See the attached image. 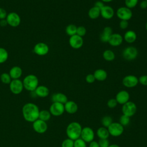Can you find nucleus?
Masks as SVG:
<instances>
[{
	"label": "nucleus",
	"instance_id": "nucleus-1",
	"mask_svg": "<svg viewBox=\"0 0 147 147\" xmlns=\"http://www.w3.org/2000/svg\"><path fill=\"white\" fill-rule=\"evenodd\" d=\"M39 113L38 107L33 103H27L23 106L22 109L23 117L29 122H33L38 119Z\"/></svg>",
	"mask_w": 147,
	"mask_h": 147
},
{
	"label": "nucleus",
	"instance_id": "nucleus-2",
	"mask_svg": "<svg viewBox=\"0 0 147 147\" xmlns=\"http://www.w3.org/2000/svg\"><path fill=\"white\" fill-rule=\"evenodd\" d=\"M82 130V127L79 122H72L67 127L66 134L68 138L74 141L80 137Z\"/></svg>",
	"mask_w": 147,
	"mask_h": 147
},
{
	"label": "nucleus",
	"instance_id": "nucleus-3",
	"mask_svg": "<svg viewBox=\"0 0 147 147\" xmlns=\"http://www.w3.org/2000/svg\"><path fill=\"white\" fill-rule=\"evenodd\" d=\"M22 83L25 90L33 92L38 86V79L35 75L29 74L24 78Z\"/></svg>",
	"mask_w": 147,
	"mask_h": 147
},
{
	"label": "nucleus",
	"instance_id": "nucleus-4",
	"mask_svg": "<svg viewBox=\"0 0 147 147\" xmlns=\"http://www.w3.org/2000/svg\"><path fill=\"white\" fill-rule=\"evenodd\" d=\"M138 52L137 49L133 46L126 47L122 52V56L126 60H133L136 59L138 56Z\"/></svg>",
	"mask_w": 147,
	"mask_h": 147
},
{
	"label": "nucleus",
	"instance_id": "nucleus-5",
	"mask_svg": "<svg viewBox=\"0 0 147 147\" xmlns=\"http://www.w3.org/2000/svg\"><path fill=\"white\" fill-rule=\"evenodd\" d=\"M137 111V106L135 103L131 101H128L123 104L122 107V111L123 115L131 117L133 116Z\"/></svg>",
	"mask_w": 147,
	"mask_h": 147
},
{
	"label": "nucleus",
	"instance_id": "nucleus-6",
	"mask_svg": "<svg viewBox=\"0 0 147 147\" xmlns=\"http://www.w3.org/2000/svg\"><path fill=\"white\" fill-rule=\"evenodd\" d=\"M117 16L121 20L129 21L133 16V13L131 10L126 6H122L119 7L116 11Z\"/></svg>",
	"mask_w": 147,
	"mask_h": 147
},
{
	"label": "nucleus",
	"instance_id": "nucleus-7",
	"mask_svg": "<svg viewBox=\"0 0 147 147\" xmlns=\"http://www.w3.org/2000/svg\"><path fill=\"white\" fill-rule=\"evenodd\" d=\"M109 134L113 137H119L123 132V126L119 122H112L107 127Z\"/></svg>",
	"mask_w": 147,
	"mask_h": 147
},
{
	"label": "nucleus",
	"instance_id": "nucleus-8",
	"mask_svg": "<svg viewBox=\"0 0 147 147\" xmlns=\"http://www.w3.org/2000/svg\"><path fill=\"white\" fill-rule=\"evenodd\" d=\"M9 88L11 92L16 95L21 94L24 88L22 81L20 79H12L9 84Z\"/></svg>",
	"mask_w": 147,
	"mask_h": 147
},
{
	"label": "nucleus",
	"instance_id": "nucleus-9",
	"mask_svg": "<svg viewBox=\"0 0 147 147\" xmlns=\"http://www.w3.org/2000/svg\"><path fill=\"white\" fill-rule=\"evenodd\" d=\"M7 24L11 27H17L21 23V18L16 12H10L7 14L6 18Z\"/></svg>",
	"mask_w": 147,
	"mask_h": 147
},
{
	"label": "nucleus",
	"instance_id": "nucleus-10",
	"mask_svg": "<svg viewBox=\"0 0 147 147\" xmlns=\"http://www.w3.org/2000/svg\"><path fill=\"white\" fill-rule=\"evenodd\" d=\"M49 111L51 113V115L53 116H55V117L60 116L65 111L64 105V104H62L60 103L53 102L52 105L50 106Z\"/></svg>",
	"mask_w": 147,
	"mask_h": 147
},
{
	"label": "nucleus",
	"instance_id": "nucleus-11",
	"mask_svg": "<svg viewBox=\"0 0 147 147\" xmlns=\"http://www.w3.org/2000/svg\"><path fill=\"white\" fill-rule=\"evenodd\" d=\"M94 131L92 128L88 126L82 128L80 138L86 142H91L92 141L94 140Z\"/></svg>",
	"mask_w": 147,
	"mask_h": 147
},
{
	"label": "nucleus",
	"instance_id": "nucleus-12",
	"mask_svg": "<svg viewBox=\"0 0 147 147\" xmlns=\"http://www.w3.org/2000/svg\"><path fill=\"white\" fill-rule=\"evenodd\" d=\"M138 83V78L133 75H128L125 76L122 79L123 85L127 88H133L136 87Z\"/></svg>",
	"mask_w": 147,
	"mask_h": 147
},
{
	"label": "nucleus",
	"instance_id": "nucleus-13",
	"mask_svg": "<svg viewBox=\"0 0 147 147\" xmlns=\"http://www.w3.org/2000/svg\"><path fill=\"white\" fill-rule=\"evenodd\" d=\"M32 127L34 130L39 134H42L46 132L48 129V125L47 122L37 119L33 122Z\"/></svg>",
	"mask_w": 147,
	"mask_h": 147
},
{
	"label": "nucleus",
	"instance_id": "nucleus-14",
	"mask_svg": "<svg viewBox=\"0 0 147 147\" xmlns=\"http://www.w3.org/2000/svg\"><path fill=\"white\" fill-rule=\"evenodd\" d=\"M49 50L48 45L46 43L42 42L37 43L33 48L34 53L38 56H45L47 55L49 52Z\"/></svg>",
	"mask_w": 147,
	"mask_h": 147
},
{
	"label": "nucleus",
	"instance_id": "nucleus-15",
	"mask_svg": "<svg viewBox=\"0 0 147 147\" xmlns=\"http://www.w3.org/2000/svg\"><path fill=\"white\" fill-rule=\"evenodd\" d=\"M69 44L71 48L75 49H78L80 48L83 45V37L77 34L72 36L69 37Z\"/></svg>",
	"mask_w": 147,
	"mask_h": 147
},
{
	"label": "nucleus",
	"instance_id": "nucleus-16",
	"mask_svg": "<svg viewBox=\"0 0 147 147\" xmlns=\"http://www.w3.org/2000/svg\"><path fill=\"white\" fill-rule=\"evenodd\" d=\"M114 9L109 5H105L100 9V16L102 18L106 20H110L114 17Z\"/></svg>",
	"mask_w": 147,
	"mask_h": 147
},
{
	"label": "nucleus",
	"instance_id": "nucleus-17",
	"mask_svg": "<svg viewBox=\"0 0 147 147\" xmlns=\"http://www.w3.org/2000/svg\"><path fill=\"white\" fill-rule=\"evenodd\" d=\"M123 40V37L119 33H113L109 38L108 43L113 47H118L121 45Z\"/></svg>",
	"mask_w": 147,
	"mask_h": 147
},
{
	"label": "nucleus",
	"instance_id": "nucleus-18",
	"mask_svg": "<svg viewBox=\"0 0 147 147\" xmlns=\"http://www.w3.org/2000/svg\"><path fill=\"white\" fill-rule=\"evenodd\" d=\"M115 98L118 103L123 105L129 101L130 95L127 91L125 90H121L117 94Z\"/></svg>",
	"mask_w": 147,
	"mask_h": 147
},
{
	"label": "nucleus",
	"instance_id": "nucleus-19",
	"mask_svg": "<svg viewBox=\"0 0 147 147\" xmlns=\"http://www.w3.org/2000/svg\"><path fill=\"white\" fill-rule=\"evenodd\" d=\"M33 92L36 96L40 98H45L48 96L49 94V90L47 87L44 85H41L38 86Z\"/></svg>",
	"mask_w": 147,
	"mask_h": 147
},
{
	"label": "nucleus",
	"instance_id": "nucleus-20",
	"mask_svg": "<svg viewBox=\"0 0 147 147\" xmlns=\"http://www.w3.org/2000/svg\"><path fill=\"white\" fill-rule=\"evenodd\" d=\"M64 110L68 114H74L78 109V105L73 100H68L64 105Z\"/></svg>",
	"mask_w": 147,
	"mask_h": 147
},
{
	"label": "nucleus",
	"instance_id": "nucleus-21",
	"mask_svg": "<svg viewBox=\"0 0 147 147\" xmlns=\"http://www.w3.org/2000/svg\"><path fill=\"white\" fill-rule=\"evenodd\" d=\"M9 74L12 79H18L22 75V69L20 67L13 66L10 69Z\"/></svg>",
	"mask_w": 147,
	"mask_h": 147
},
{
	"label": "nucleus",
	"instance_id": "nucleus-22",
	"mask_svg": "<svg viewBox=\"0 0 147 147\" xmlns=\"http://www.w3.org/2000/svg\"><path fill=\"white\" fill-rule=\"evenodd\" d=\"M52 100L53 102H58L64 105L68 101V98L64 94L57 92L52 95Z\"/></svg>",
	"mask_w": 147,
	"mask_h": 147
},
{
	"label": "nucleus",
	"instance_id": "nucleus-23",
	"mask_svg": "<svg viewBox=\"0 0 147 147\" xmlns=\"http://www.w3.org/2000/svg\"><path fill=\"white\" fill-rule=\"evenodd\" d=\"M113 33V29L110 26L105 27L100 36V41L103 42H108L109 38Z\"/></svg>",
	"mask_w": 147,
	"mask_h": 147
},
{
	"label": "nucleus",
	"instance_id": "nucleus-24",
	"mask_svg": "<svg viewBox=\"0 0 147 147\" xmlns=\"http://www.w3.org/2000/svg\"><path fill=\"white\" fill-rule=\"evenodd\" d=\"M123 38L126 42L131 44L134 42L136 40L137 34L133 30H127L125 33Z\"/></svg>",
	"mask_w": 147,
	"mask_h": 147
},
{
	"label": "nucleus",
	"instance_id": "nucleus-25",
	"mask_svg": "<svg viewBox=\"0 0 147 147\" xmlns=\"http://www.w3.org/2000/svg\"><path fill=\"white\" fill-rule=\"evenodd\" d=\"M95 80L102 82L105 80L107 78V73L103 69H97L93 74Z\"/></svg>",
	"mask_w": 147,
	"mask_h": 147
},
{
	"label": "nucleus",
	"instance_id": "nucleus-26",
	"mask_svg": "<svg viewBox=\"0 0 147 147\" xmlns=\"http://www.w3.org/2000/svg\"><path fill=\"white\" fill-rule=\"evenodd\" d=\"M100 16V10L95 7L93 6L91 7L88 11V16L92 20H95Z\"/></svg>",
	"mask_w": 147,
	"mask_h": 147
},
{
	"label": "nucleus",
	"instance_id": "nucleus-27",
	"mask_svg": "<svg viewBox=\"0 0 147 147\" xmlns=\"http://www.w3.org/2000/svg\"><path fill=\"white\" fill-rule=\"evenodd\" d=\"M96 135L99 139H108L110 134L107 128L103 126L100 127L96 130Z\"/></svg>",
	"mask_w": 147,
	"mask_h": 147
},
{
	"label": "nucleus",
	"instance_id": "nucleus-28",
	"mask_svg": "<svg viewBox=\"0 0 147 147\" xmlns=\"http://www.w3.org/2000/svg\"><path fill=\"white\" fill-rule=\"evenodd\" d=\"M103 59L107 61H111L115 59V55L114 52L110 49H107L105 50L103 52Z\"/></svg>",
	"mask_w": 147,
	"mask_h": 147
},
{
	"label": "nucleus",
	"instance_id": "nucleus-29",
	"mask_svg": "<svg viewBox=\"0 0 147 147\" xmlns=\"http://www.w3.org/2000/svg\"><path fill=\"white\" fill-rule=\"evenodd\" d=\"M51 117V114L49 112V111L47 110H42L40 111L38 119L42 121H44L45 122H47L50 119Z\"/></svg>",
	"mask_w": 147,
	"mask_h": 147
},
{
	"label": "nucleus",
	"instance_id": "nucleus-30",
	"mask_svg": "<svg viewBox=\"0 0 147 147\" xmlns=\"http://www.w3.org/2000/svg\"><path fill=\"white\" fill-rule=\"evenodd\" d=\"M77 26L74 24H69L65 28V33L69 37L76 34Z\"/></svg>",
	"mask_w": 147,
	"mask_h": 147
},
{
	"label": "nucleus",
	"instance_id": "nucleus-31",
	"mask_svg": "<svg viewBox=\"0 0 147 147\" xmlns=\"http://www.w3.org/2000/svg\"><path fill=\"white\" fill-rule=\"evenodd\" d=\"M9 53L6 49L0 47V64L4 63L8 59Z\"/></svg>",
	"mask_w": 147,
	"mask_h": 147
},
{
	"label": "nucleus",
	"instance_id": "nucleus-32",
	"mask_svg": "<svg viewBox=\"0 0 147 147\" xmlns=\"http://www.w3.org/2000/svg\"><path fill=\"white\" fill-rule=\"evenodd\" d=\"M0 79L1 81L3 83L6 84H9L11 82L12 79L11 78L10 75L9 73L4 72L2 73L0 76Z\"/></svg>",
	"mask_w": 147,
	"mask_h": 147
},
{
	"label": "nucleus",
	"instance_id": "nucleus-33",
	"mask_svg": "<svg viewBox=\"0 0 147 147\" xmlns=\"http://www.w3.org/2000/svg\"><path fill=\"white\" fill-rule=\"evenodd\" d=\"M113 122V119L110 116L106 115L103 117L101 119V123L103 127L107 128Z\"/></svg>",
	"mask_w": 147,
	"mask_h": 147
},
{
	"label": "nucleus",
	"instance_id": "nucleus-34",
	"mask_svg": "<svg viewBox=\"0 0 147 147\" xmlns=\"http://www.w3.org/2000/svg\"><path fill=\"white\" fill-rule=\"evenodd\" d=\"M130 118L129 117H127L125 115H122L119 118V123L121 124L123 127L125 126H127L130 123Z\"/></svg>",
	"mask_w": 147,
	"mask_h": 147
},
{
	"label": "nucleus",
	"instance_id": "nucleus-35",
	"mask_svg": "<svg viewBox=\"0 0 147 147\" xmlns=\"http://www.w3.org/2000/svg\"><path fill=\"white\" fill-rule=\"evenodd\" d=\"M138 3V0H125V6L131 9L135 7Z\"/></svg>",
	"mask_w": 147,
	"mask_h": 147
},
{
	"label": "nucleus",
	"instance_id": "nucleus-36",
	"mask_svg": "<svg viewBox=\"0 0 147 147\" xmlns=\"http://www.w3.org/2000/svg\"><path fill=\"white\" fill-rule=\"evenodd\" d=\"M74 147H87L86 142L81 138H79L74 140Z\"/></svg>",
	"mask_w": 147,
	"mask_h": 147
},
{
	"label": "nucleus",
	"instance_id": "nucleus-37",
	"mask_svg": "<svg viewBox=\"0 0 147 147\" xmlns=\"http://www.w3.org/2000/svg\"><path fill=\"white\" fill-rule=\"evenodd\" d=\"M74 141L70 138L65 139L62 142L61 147H74Z\"/></svg>",
	"mask_w": 147,
	"mask_h": 147
},
{
	"label": "nucleus",
	"instance_id": "nucleus-38",
	"mask_svg": "<svg viewBox=\"0 0 147 147\" xmlns=\"http://www.w3.org/2000/svg\"><path fill=\"white\" fill-rule=\"evenodd\" d=\"M86 34V29L83 26H79L77 27L76 34L83 37Z\"/></svg>",
	"mask_w": 147,
	"mask_h": 147
},
{
	"label": "nucleus",
	"instance_id": "nucleus-39",
	"mask_svg": "<svg viewBox=\"0 0 147 147\" xmlns=\"http://www.w3.org/2000/svg\"><path fill=\"white\" fill-rule=\"evenodd\" d=\"M117 102L115 99V98H111L107 102V106L110 108V109H113L114 107H115L117 106Z\"/></svg>",
	"mask_w": 147,
	"mask_h": 147
},
{
	"label": "nucleus",
	"instance_id": "nucleus-40",
	"mask_svg": "<svg viewBox=\"0 0 147 147\" xmlns=\"http://www.w3.org/2000/svg\"><path fill=\"white\" fill-rule=\"evenodd\" d=\"M99 145V147H109L110 145L109 141L108 139H99L98 142Z\"/></svg>",
	"mask_w": 147,
	"mask_h": 147
},
{
	"label": "nucleus",
	"instance_id": "nucleus-41",
	"mask_svg": "<svg viewBox=\"0 0 147 147\" xmlns=\"http://www.w3.org/2000/svg\"><path fill=\"white\" fill-rule=\"evenodd\" d=\"M85 80L87 83H88L89 84H91V83H93L95 81V78L93 74H89L86 75Z\"/></svg>",
	"mask_w": 147,
	"mask_h": 147
},
{
	"label": "nucleus",
	"instance_id": "nucleus-42",
	"mask_svg": "<svg viewBox=\"0 0 147 147\" xmlns=\"http://www.w3.org/2000/svg\"><path fill=\"white\" fill-rule=\"evenodd\" d=\"M138 83H140L142 86H147V75H144L141 76L138 78Z\"/></svg>",
	"mask_w": 147,
	"mask_h": 147
},
{
	"label": "nucleus",
	"instance_id": "nucleus-43",
	"mask_svg": "<svg viewBox=\"0 0 147 147\" xmlns=\"http://www.w3.org/2000/svg\"><path fill=\"white\" fill-rule=\"evenodd\" d=\"M119 28L121 29H126L129 26V22L128 21L126 20H121L119 24Z\"/></svg>",
	"mask_w": 147,
	"mask_h": 147
},
{
	"label": "nucleus",
	"instance_id": "nucleus-44",
	"mask_svg": "<svg viewBox=\"0 0 147 147\" xmlns=\"http://www.w3.org/2000/svg\"><path fill=\"white\" fill-rule=\"evenodd\" d=\"M7 13L6 11L2 7H0V20L3 19H6L7 17Z\"/></svg>",
	"mask_w": 147,
	"mask_h": 147
},
{
	"label": "nucleus",
	"instance_id": "nucleus-45",
	"mask_svg": "<svg viewBox=\"0 0 147 147\" xmlns=\"http://www.w3.org/2000/svg\"><path fill=\"white\" fill-rule=\"evenodd\" d=\"M105 5L104 4V2H103L102 1H98L96 2H95V4H94V6L99 8L100 10L105 6Z\"/></svg>",
	"mask_w": 147,
	"mask_h": 147
},
{
	"label": "nucleus",
	"instance_id": "nucleus-46",
	"mask_svg": "<svg viewBox=\"0 0 147 147\" xmlns=\"http://www.w3.org/2000/svg\"><path fill=\"white\" fill-rule=\"evenodd\" d=\"M140 7L142 9H145L147 8V2L145 0L141 1L140 3Z\"/></svg>",
	"mask_w": 147,
	"mask_h": 147
},
{
	"label": "nucleus",
	"instance_id": "nucleus-47",
	"mask_svg": "<svg viewBox=\"0 0 147 147\" xmlns=\"http://www.w3.org/2000/svg\"><path fill=\"white\" fill-rule=\"evenodd\" d=\"M89 147H99V145L98 142L93 140L92 141L90 142Z\"/></svg>",
	"mask_w": 147,
	"mask_h": 147
},
{
	"label": "nucleus",
	"instance_id": "nucleus-48",
	"mask_svg": "<svg viewBox=\"0 0 147 147\" xmlns=\"http://www.w3.org/2000/svg\"><path fill=\"white\" fill-rule=\"evenodd\" d=\"M7 25L8 24H7V21L6 19H3V20H0V26L4 27Z\"/></svg>",
	"mask_w": 147,
	"mask_h": 147
},
{
	"label": "nucleus",
	"instance_id": "nucleus-49",
	"mask_svg": "<svg viewBox=\"0 0 147 147\" xmlns=\"http://www.w3.org/2000/svg\"><path fill=\"white\" fill-rule=\"evenodd\" d=\"M109 147H120V146L117 144H112V145H110Z\"/></svg>",
	"mask_w": 147,
	"mask_h": 147
},
{
	"label": "nucleus",
	"instance_id": "nucleus-50",
	"mask_svg": "<svg viewBox=\"0 0 147 147\" xmlns=\"http://www.w3.org/2000/svg\"><path fill=\"white\" fill-rule=\"evenodd\" d=\"M100 1H102L103 2H110L113 0H100Z\"/></svg>",
	"mask_w": 147,
	"mask_h": 147
},
{
	"label": "nucleus",
	"instance_id": "nucleus-51",
	"mask_svg": "<svg viewBox=\"0 0 147 147\" xmlns=\"http://www.w3.org/2000/svg\"><path fill=\"white\" fill-rule=\"evenodd\" d=\"M145 29H146V30H147V22H146V24H145Z\"/></svg>",
	"mask_w": 147,
	"mask_h": 147
},
{
	"label": "nucleus",
	"instance_id": "nucleus-52",
	"mask_svg": "<svg viewBox=\"0 0 147 147\" xmlns=\"http://www.w3.org/2000/svg\"><path fill=\"white\" fill-rule=\"evenodd\" d=\"M145 1H146V2H147V0H145Z\"/></svg>",
	"mask_w": 147,
	"mask_h": 147
}]
</instances>
